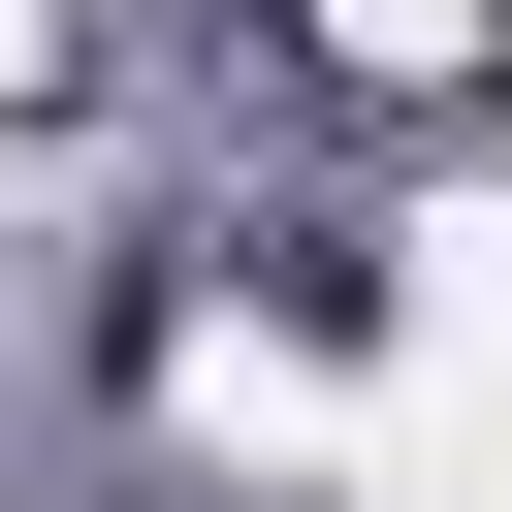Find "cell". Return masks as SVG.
I'll return each instance as SVG.
<instances>
[{
	"label": "cell",
	"instance_id": "6da1fadb",
	"mask_svg": "<svg viewBox=\"0 0 512 512\" xmlns=\"http://www.w3.org/2000/svg\"><path fill=\"white\" fill-rule=\"evenodd\" d=\"M480 32H512V0H480Z\"/></svg>",
	"mask_w": 512,
	"mask_h": 512
}]
</instances>
